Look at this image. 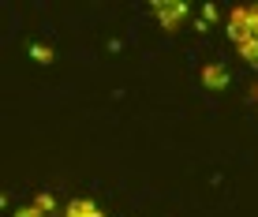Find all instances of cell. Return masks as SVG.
I'll use <instances>...</instances> for the list:
<instances>
[{
    "label": "cell",
    "instance_id": "cell-6",
    "mask_svg": "<svg viewBox=\"0 0 258 217\" xmlns=\"http://www.w3.org/2000/svg\"><path fill=\"white\" fill-rule=\"evenodd\" d=\"M239 57L251 60V64L258 68V34H254V38H247V41H239Z\"/></svg>",
    "mask_w": 258,
    "mask_h": 217
},
{
    "label": "cell",
    "instance_id": "cell-4",
    "mask_svg": "<svg viewBox=\"0 0 258 217\" xmlns=\"http://www.w3.org/2000/svg\"><path fill=\"white\" fill-rule=\"evenodd\" d=\"M52 206H56V198H52L49 191H41L38 198H30V202H26V206H23V210L15 213V217H49V210H52Z\"/></svg>",
    "mask_w": 258,
    "mask_h": 217
},
{
    "label": "cell",
    "instance_id": "cell-1",
    "mask_svg": "<svg viewBox=\"0 0 258 217\" xmlns=\"http://www.w3.org/2000/svg\"><path fill=\"white\" fill-rule=\"evenodd\" d=\"M228 38H232L236 45L247 41V38H254V30H251V8H232V12H228Z\"/></svg>",
    "mask_w": 258,
    "mask_h": 217
},
{
    "label": "cell",
    "instance_id": "cell-8",
    "mask_svg": "<svg viewBox=\"0 0 258 217\" xmlns=\"http://www.w3.org/2000/svg\"><path fill=\"white\" fill-rule=\"evenodd\" d=\"M213 19H217V8L206 4V8H202V23H213ZM202 23H199V26H202Z\"/></svg>",
    "mask_w": 258,
    "mask_h": 217
},
{
    "label": "cell",
    "instance_id": "cell-3",
    "mask_svg": "<svg viewBox=\"0 0 258 217\" xmlns=\"http://www.w3.org/2000/svg\"><path fill=\"white\" fill-rule=\"evenodd\" d=\"M202 83H206L210 90H225L228 86V68L221 64V60H210V64L202 68Z\"/></svg>",
    "mask_w": 258,
    "mask_h": 217
},
{
    "label": "cell",
    "instance_id": "cell-2",
    "mask_svg": "<svg viewBox=\"0 0 258 217\" xmlns=\"http://www.w3.org/2000/svg\"><path fill=\"white\" fill-rule=\"evenodd\" d=\"M154 15L161 19L165 30H172V26L183 23V15H187V4H183V0H161V4H154Z\"/></svg>",
    "mask_w": 258,
    "mask_h": 217
},
{
    "label": "cell",
    "instance_id": "cell-7",
    "mask_svg": "<svg viewBox=\"0 0 258 217\" xmlns=\"http://www.w3.org/2000/svg\"><path fill=\"white\" fill-rule=\"evenodd\" d=\"M30 52L41 60V64H49V60H52V49H49V45H30Z\"/></svg>",
    "mask_w": 258,
    "mask_h": 217
},
{
    "label": "cell",
    "instance_id": "cell-5",
    "mask_svg": "<svg viewBox=\"0 0 258 217\" xmlns=\"http://www.w3.org/2000/svg\"><path fill=\"white\" fill-rule=\"evenodd\" d=\"M64 217H105V210H97V202H90V198H71Z\"/></svg>",
    "mask_w": 258,
    "mask_h": 217
}]
</instances>
